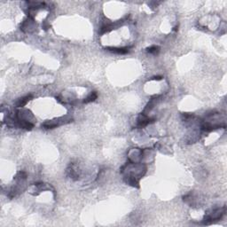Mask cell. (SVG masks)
<instances>
[{
	"label": "cell",
	"mask_w": 227,
	"mask_h": 227,
	"mask_svg": "<svg viewBox=\"0 0 227 227\" xmlns=\"http://www.w3.org/2000/svg\"><path fill=\"white\" fill-rule=\"evenodd\" d=\"M163 78V76H153V80H162Z\"/></svg>",
	"instance_id": "obj_6"
},
{
	"label": "cell",
	"mask_w": 227,
	"mask_h": 227,
	"mask_svg": "<svg viewBox=\"0 0 227 227\" xmlns=\"http://www.w3.org/2000/svg\"><path fill=\"white\" fill-rule=\"evenodd\" d=\"M97 98H98V94H97V92H90V95H88L87 98L84 99L83 103H90V102H92V101H94Z\"/></svg>",
	"instance_id": "obj_4"
},
{
	"label": "cell",
	"mask_w": 227,
	"mask_h": 227,
	"mask_svg": "<svg viewBox=\"0 0 227 227\" xmlns=\"http://www.w3.org/2000/svg\"><path fill=\"white\" fill-rule=\"evenodd\" d=\"M146 52L155 55L160 52V48H159V46H156V45H153V46H151V47L146 48Z\"/></svg>",
	"instance_id": "obj_5"
},
{
	"label": "cell",
	"mask_w": 227,
	"mask_h": 227,
	"mask_svg": "<svg viewBox=\"0 0 227 227\" xmlns=\"http://www.w3.org/2000/svg\"><path fill=\"white\" fill-rule=\"evenodd\" d=\"M153 119L147 117L146 114L143 113V114H140L139 116V118H138V123H137V125H138L139 128H143V127L148 125L149 123H153Z\"/></svg>",
	"instance_id": "obj_1"
},
{
	"label": "cell",
	"mask_w": 227,
	"mask_h": 227,
	"mask_svg": "<svg viewBox=\"0 0 227 227\" xmlns=\"http://www.w3.org/2000/svg\"><path fill=\"white\" fill-rule=\"evenodd\" d=\"M108 51L112 52V53H115L117 54H125L129 52L128 48H117V47H107L106 48Z\"/></svg>",
	"instance_id": "obj_3"
},
{
	"label": "cell",
	"mask_w": 227,
	"mask_h": 227,
	"mask_svg": "<svg viewBox=\"0 0 227 227\" xmlns=\"http://www.w3.org/2000/svg\"><path fill=\"white\" fill-rule=\"evenodd\" d=\"M30 99H32V95H28V96H26V97H23V98H21V99H19L18 101L16 102V106H19V107L24 106L30 100Z\"/></svg>",
	"instance_id": "obj_2"
}]
</instances>
